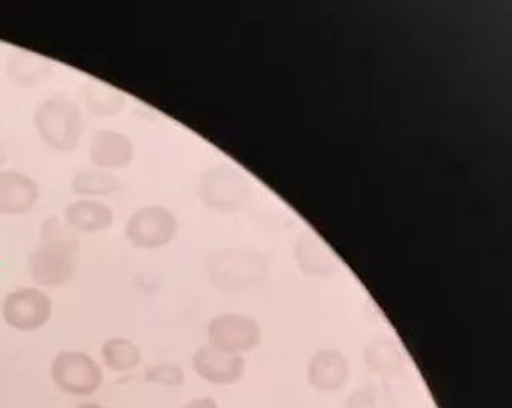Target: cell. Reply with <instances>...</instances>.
Segmentation results:
<instances>
[{"label":"cell","instance_id":"obj_19","mask_svg":"<svg viewBox=\"0 0 512 408\" xmlns=\"http://www.w3.org/2000/svg\"><path fill=\"white\" fill-rule=\"evenodd\" d=\"M144 379L149 384L163 385V387H180L185 382V372L177 364L162 362V364L147 367V371L144 372Z\"/></svg>","mask_w":512,"mask_h":408},{"label":"cell","instance_id":"obj_16","mask_svg":"<svg viewBox=\"0 0 512 408\" xmlns=\"http://www.w3.org/2000/svg\"><path fill=\"white\" fill-rule=\"evenodd\" d=\"M71 190L83 198L114 195L121 190V183L112 173L101 168H86L76 173L71 180Z\"/></svg>","mask_w":512,"mask_h":408},{"label":"cell","instance_id":"obj_21","mask_svg":"<svg viewBox=\"0 0 512 408\" xmlns=\"http://www.w3.org/2000/svg\"><path fill=\"white\" fill-rule=\"evenodd\" d=\"M73 408H106L104 405L98 404V402H81V404L75 405Z\"/></svg>","mask_w":512,"mask_h":408},{"label":"cell","instance_id":"obj_17","mask_svg":"<svg viewBox=\"0 0 512 408\" xmlns=\"http://www.w3.org/2000/svg\"><path fill=\"white\" fill-rule=\"evenodd\" d=\"M364 361L369 371L379 376H392L401 371L404 366V356L401 349L389 339H374L364 351Z\"/></svg>","mask_w":512,"mask_h":408},{"label":"cell","instance_id":"obj_1","mask_svg":"<svg viewBox=\"0 0 512 408\" xmlns=\"http://www.w3.org/2000/svg\"><path fill=\"white\" fill-rule=\"evenodd\" d=\"M80 262V242L61 226L60 219L43 223L42 241L30 255L28 270L40 287L56 288L70 283Z\"/></svg>","mask_w":512,"mask_h":408},{"label":"cell","instance_id":"obj_7","mask_svg":"<svg viewBox=\"0 0 512 408\" xmlns=\"http://www.w3.org/2000/svg\"><path fill=\"white\" fill-rule=\"evenodd\" d=\"M247 190V181L233 168H211L201 178V198L206 206L221 213L236 211L246 198Z\"/></svg>","mask_w":512,"mask_h":408},{"label":"cell","instance_id":"obj_20","mask_svg":"<svg viewBox=\"0 0 512 408\" xmlns=\"http://www.w3.org/2000/svg\"><path fill=\"white\" fill-rule=\"evenodd\" d=\"M183 408H219L218 402L211 397H198L188 402Z\"/></svg>","mask_w":512,"mask_h":408},{"label":"cell","instance_id":"obj_14","mask_svg":"<svg viewBox=\"0 0 512 408\" xmlns=\"http://www.w3.org/2000/svg\"><path fill=\"white\" fill-rule=\"evenodd\" d=\"M259 260L261 255L246 257L244 252H221L211 260V275L218 285H228V287L244 285V282H249L256 277L257 270H261Z\"/></svg>","mask_w":512,"mask_h":408},{"label":"cell","instance_id":"obj_9","mask_svg":"<svg viewBox=\"0 0 512 408\" xmlns=\"http://www.w3.org/2000/svg\"><path fill=\"white\" fill-rule=\"evenodd\" d=\"M351 367L346 357L333 349L318 351L307 366V382L320 394L340 392L350 381Z\"/></svg>","mask_w":512,"mask_h":408},{"label":"cell","instance_id":"obj_6","mask_svg":"<svg viewBox=\"0 0 512 408\" xmlns=\"http://www.w3.org/2000/svg\"><path fill=\"white\" fill-rule=\"evenodd\" d=\"M175 214L163 206H145L132 214L126 224V237L140 249H159L177 234Z\"/></svg>","mask_w":512,"mask_h":408},{"label":"cell","instance_id":"obj_3","mask_svg":"<svg viewBox=\"0 0 512 408\" xmlns=\"http://www.w3.org/2000/svg\"><path fill=\"white\" fill-rule=\"evenodd\" d=\"M53 384L71 397H91L104 382V371L94 357L83 351H61L50 367Z\"/></svg>","mask_w":512,"mask_h":408},{"label":"cell","instance_id":"obj_12","mask_svg":"<svg viewBox=\"0 0 512 408\" xmlns=\"http://www.w3.org/2000/svg\"><path fill=\"white\" fill-rule=\"evenodd\" d=\"M55 63L33 51L15 50L7 60V76L19 88H37L52 78Z\"/></svg>","mask_w":512,"mask_h":408},{"label":"cell","instance_id":"obj_5","mask_svg":"<svg viewBox=\"0 0 512 408\" xmlns=\"http://www.w3.org/2000/svg\"><path fill=\"white\" fill-rule=\"evenodd\" d=\"M262 341V328L254 318L241 313H224L210 321L208 344L224 353L243 356Z\"/></svg>","mask_w":512,"mask_h":408},{"label":"cell","instance_id":"obj_4","mask_svg":"<svg viewBox=\"0 0 512 408\" xmlns=\"http://www.w3.org/2000/svg\"><path fill=\"white\" fill-rule=\"evenodd\" d=\"M52 298L42 288L24 287L10 292L2 303V316L17 331H37L52 320Z\"/></svg>","mask_w":512,"mask_h":408},{"label":"cell","instance_id":"obj_13","mask_svg":"<svg viewBox=\"0 0 512 408\" xmlns=\"http://www.w3.org/2000/svg\"><path fill=\"white\" fill-rule=\"evenodd\" d=\"M68 228L84 234L108 231L114 223V211L103 201L81 198L68 204L65 209Z\"/></svg>","mask_w":512,"mask_h":408},{"label":"cell","instance_id":"obj_15","mask_svg":"<svg viewBox=\"0 0 512 408\" xmlns=\"http://www.w3.org/2000/svg\"><path fill=\"white\" fill-rule=\"evenodd\" d=\"M101 359L109 371L124 374V372H131L139 367L142 362V353L131 339L116 336V338L104 341L103 348H101Z\"/></svg>","mask_w":512,"mask_h":408},{"label":"cell","instance_id":"obj_18","mask_svg":"<svg viewBox=\"0 0 512 408\" xmlns=\"http://www.w3.org/2000/svg\"><path fill=\"white\" fill-rule=\"evenodd\" d=\"M84 102L94 116H116L126 106V96L106 83L86 84Z\"/></svg>","mask_w":512,"mask_h":408},{"label":"cell","instance_id":"obj_2","mask_svg":"<svg viewBox=\"0 0 512 408\" xmlns=\"http://www.w3.org/2000/svg\"><path fill=\"white\" fill-rule=\"evenodd\" d=\"M35 127L50 149L68 153L80 145L83 112L78 104L68 99H47L35 112Z\"/></svg>","mask_w":512,"mask_h":408},{"label":"cell","instance_id":"obj_22","mask_svg":"<svg viewBox=\"0 0 512 408\" xmlns=\"http://www.w3.org/2000/svg\"><path fill=\"white\" fill-rule=\"evenodd\" d=\"M5 162H7V152H5L4 147L0 145V167H2Z\"/></svg>","mask_w":512,"mask_h":408},{"label":"cell","instance_id":"obj_8","mask_svg":"<svg viewBox=\"0 0 512 408\" xmlns=\"http://www.w3.org/2000/svg\"><path fill=\"white\" fill-rule=\"evenodd\" d=\"M191 366L196 376L213 385L238 384L246 374L243 356L224 353L208 343L193 354Z\"/></svg>","mask_w":512,"mask_h":408},{"label":"cell","instance_id":"obj_10","mask_svg":"<svg viewBox=\"0 0 512 408\" xmlns=\"http://www.w3.org/2000/svg\"><path fill=\"white\" fill-rule=\"evenodd\" d=\"M134 155L132 140L117 130H96L89 142V160L106 172L129 167Z\"/></svg>","mask_w":512,"mask_h":408},{"label":"cell","instance_id":"obj_11","mask_svg":"<svg viewBox=\"0 0 512 408\" xmlns=\"http://www.w3.org/2000/svg\"><path fill=\"white\" fill-rule=\"evenodd\" d=\"M40 188L32 178L17 170L0 172V214H25L35 208Z\"/></svg>","mask_w":512,"mask_h":408}]
</instances>
